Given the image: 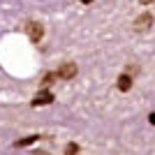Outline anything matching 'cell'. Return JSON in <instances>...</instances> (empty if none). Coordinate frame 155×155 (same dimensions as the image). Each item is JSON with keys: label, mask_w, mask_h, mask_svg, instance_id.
<instances>
[{"label": "cell", "mask_w": 155, "mask_h": 155, "mask_svg": "<svg viewBox=\"0 0 155 155\" xmlns=\"http://www.w3.org/2000/svg\"><path fill=\"white\" fill-rule=\"evenodd\" d=\"M150 26H153V14H150V12L139 14V16L132 21V30H134V32H146Z\"/></svg>", "instance_id": "cell-1"}, {"label": "cell", "mask_w": 155, "mask_h": 155, "mask_svg": "<svg viewBox=\"0 0 155 155\" xmlns=\"http://www.w3.org/2000/svg\"><path fill=\"white\" fill-rule=\"evenodd\" d=\"M26 32H28V37H30L32 42H39V39L44 37V26L37 23V21H28L26 23Z\"/></svg>", "instance_id": "cell-2"}, {"label": "cell", "mask_w": 155, "mask_h": 155, "mask_svg": "<svg viewBox=\"0 0 155 155\" xmlns=\"http://www.w3.org/2000/svg\"><path fill=\"white\" fill-rule=\"evenodd\" d=\"M51 102H53V93H49V91H39L37 95L32 97V107H46Z\"/></svg>", "instance_id": "cell-3"}, {"label": "cell", "mask_w": 155, "mask_h": 155, "mask_svg": "<svg viewBox=\"0 0 155 155\" xmlns=\"http://www.w3.org/2000/svg\"><path fill=\"white\" fill-rule=\"evenodd\" d=\"M56 74H58V79H65V81H67V79H74L77 77V65L74 63H65Z\"/></svg>", "instance_id": "cell-4"}, {"label": "cell", "mask_w": 155, "mask_h": 155, "mask_svg": "<svg viewBox=\"0 0 155 155\" xmlns=\"http://www.w3.org/2000/svg\"><path fill=\"white\" fill-rule=\"evenodd\" d=\"M116 86H118V91H120V93H127L130 88H132V77H130L127 72H125V74H120Z\"/></svg>", "instance_id": "cell-5"}, {"label": "cell", "mask_w": 155, "mask_h": 155, "mask_svg": "<svg viewBox=\"0 0 155 155\" xmlns=\"http://www.w3.org/2000/svg\"><path fill=\"white\" fill-rule=\"evenodd\" d=\"M37 139H39L37 134H30V137H26V139H19V141L14 143V146H16V148H21V146H30V143H35Z\"/></svg>", "instance_id": "cell-6"}, {"label": "cell", "mask_w": 155, "mask_h": 155, "mask_svg": "<svg viewBox=\"0 0 155 155\" xmlns=\"http://www.w3.org/2000/svg\"><path fill=\"white\" fill-rule=\"evenodd\" d=\"M79 153V146L74 141H70V143H65V155H77Z\"/></svg>", "instance_id": "cell-7"}, {"label": "cell", "mask_w": 155, "mask_h": 155, "mask_svg": "<svg viewBox=\"0 0 155 155\" xmlns=\"http://www.w3.org/2000/svg\"><path fill=\"white\" fill-rule=\"evenodd\" d=\"M56 79H58V74H56V72H49V74H44V81H42V84L49 86V84H53Z\"/></svg>", "instance_id": "cell-8"}, {"label": "cell", "mask_w": 155, "mask_h": 155, "mask_svg": "<svg viewBox=\"0 0 155 155\" xmlns=\"http://www.w3.org/2000/svg\"><path fill=\"white\" fill-rule=\"evenodd\" d=\"M141 5H150V2H155V0H139Z\"/></svg>", "instance_id": "cell-9"}, {"label": "cell", "mask_w": 155, "mask_h": 155, "mask_svg": "<svg viewBox=\"0 0 155 155\" xmlns=\"http://www.w3.org/2000/svg\"><path fill=\"white\" fill-rule=\"evenodd\" d=\"M148 118H150V125H155V114H150Z\"/></svg>", "instance_id": "cell-10"}, {"label": "cell", "mask_w": 155, "mask_h": 155, "mask_svg": "<svg viewBox=\"0 0 155 155\" xmlns=\"http://www.w3.org/2000/svg\"><path fill=\"white\" fill-rule=\"evenodd\" d=\"M35 155H49V153H46V150H37Z\"/></svg>", "instance_id": "cell-11"}, {"label": "cell", "mask_w": 155, "mask_h": 155, "mask_svg": "<svg viewBox=\"0 0 155 155\" xmlns=\"http://www.w3.org/2000/svg\"><path fill=\"white\" fill-rule=\"evenodd\" d=\"M81 2H84V5H91V2H93V0H81Z\"/></svg>", "instance_id": "cell-12"}]
</instances>
